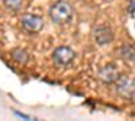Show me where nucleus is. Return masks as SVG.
<instances>
[{
  "mask_svg": "<svg viewBox=\"0 0 135 121\" xmlns=\"http://www.w3.org/2000/svg\"><path fill=\"white\" fill-rule=\"evenodd\" d=\"M49 15L54 23L65 24L73 16V7L66 0H60V2H57L55 4L51 6V8L49 11Z\"/></svg>",
  "mask_w": 135,
  "mask_h": 121,
  "instance_id": "nucleus-1",
  "label": "nucleus"
},
{
  "mask_svg": "<svg viewBox=\"0 0 135 121\" xmlns=\"http://www.w3.org/2000/svg\"><path fill=\"white\" fill-rule=\"evenodd\" d=\"M115 92L124 100H132L135 97V80L127 75H122L115 82Z\"/></svg>",
  "mask_w": 135,
  "mask_h": 121,
  "instance_id": "nucleus-2",
  "label": "nucleus"
},
{
  "mask_svg": "<svg viewBox=\"0 0 135 121\" xmlns=\"http://www.w3.org/2000/svg\"><path fill=\"white\" fill-rule=\"evenodd\" d=\"M74 57H76V52L68 46H60L53 51V61L55 65L61 66V67L70 65Z\"/></svg>",
  "mask_w": 135,
  "mask_h": 121,
  "instance_id": "nucleus-3",
  "label": "nucleus"
},
{
  "mask_svg": "<svg viewBox=\"0 0 135 121\" xmlns=\"http://www.w3.org/2000/svg\"><path fill=\"white\" fill-rule=\"evenodd\" d=\"M45 22L41 16L38 15H25L22 18V27H23L26 31L31 32V34H35V32H39L43 28Z\"/></svg>",
  "mask_w": 135,
  "mask_h": 121,
  "instance_id": "nucleus-4",
  "label": "nucleus"
},
{
  "mask_svg": "<svg viewBox=\"0 0 135 121\" xmlns=\"http://www.w3.org/2000/svg\"><path fill=\"white\" fill-rule=\"evenodd\" d=\"M97 77L103 83L111 85V83H115L120 75H119V70L115 65H105L104 67H101L99 70Z\"/></svg>",
  "mask_w": 135,
  "mask_h": 121,
  "instance_id": "nucleus-5",
  "label": "nucleus"
},
{
  "mask_svg": "<svg viewBox=\"0 0 135 121\" xmlns=\"http://www.w3.org/2000/svg\"><path fill=\"white\" fill-rule=\"evenodd\" d=\"M93 38L97 45L104 46L108 45L114 40V31H112L108 26H99L93 31Z\"/></svg>",
  "mask_w": 135,
  "mask_h": 121,
  "instance_id": "nucleus-6",
  "label": "nucleus"
},
{
  "mask_svg": "<svg viewBox=\"0 0 135 121\" xmlns=\"http://www.w3.org/2000/svg\"><path fill=\"white\" fill-rule=\"evenodd\" d=\"M11 57H12V59H14L15 62H18L19 65H25V63H27V61H28V54H27V51L23 50V49H15V50H12V52H11Z\"/></svg>",
  "mask_w": 135,
  "mask_h": 121,
  "instance_id": "nucleus-7",
  "label": "nucleus"
},
{
  "mask_svg": "<svg viewBox=\"0 0 135 121\" xmlns=\"http://www.w3.org/2000/svg\"><path fill=\"white\" fill-rule=\"evenodd\" d=\"M3 4L8 11H12V12H18L23 6V0H3Z\"/></svg>",
  "mask_w": 135,
  "mask_h": 121,
  "instance_id": "nucleus-8",
  "label": "nucleus"
},
{
  "mask_svg": "<svg viewBox=\"0 0 135 121\" xmlns=\"http://www.w3.org/2000/svg\"><path fill=\"white\" fill-rule=\"evenodd\" d=\"M127 11H128L130 15H135V0H130V2H128Z\"/></svg>",
  "mask_w": 135,
  "mask_h": 121,
  "instance_id": "nucleus-9",
  "label": "nucleus"
},
{
  "mask_svg": "<svg viewBox=\"0 0 135 121\" xmlns=\"http://www.w3.org/2000/svg\"><path fill=\"white\" fill-rule=\"evenodd\" d=\"M16 114H18L19 117H23V118H26V120H28V118H30L28 116H26V114H22V113H19V112H16Z\"/></svg>",
  "mask_w": 135,
  "mask_h": 121,
  "instance_id": "nucleus-10",
  "label": "nucleus"
},
{
  "mask_svg": "<svg viewBox=\"0 0 135 121\" xmlns=\"http://www.w3.org/2000/svg\"><path fill=\"white\" fill-rule=\"evenodd\" d=\"M134 28H135V23H134Z\"/></svg>",
  "mask_w": 135,
  "mask_h": 121,
  "instance_id": "nucleus-11",
  "label": "nucleus"
}]
</instances>
